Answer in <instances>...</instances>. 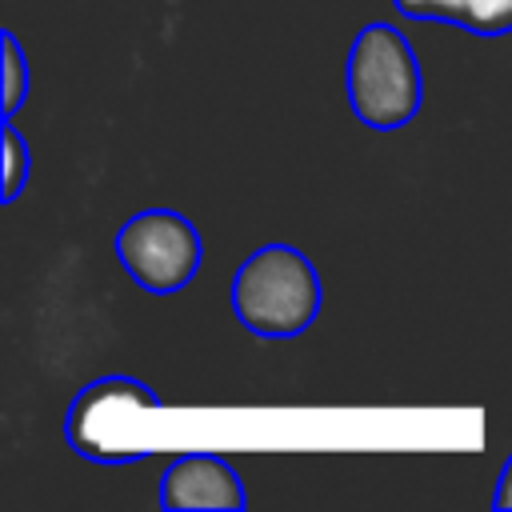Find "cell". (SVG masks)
Returning <instances> with one entry per match:
<instances>
[{
    "label": "cell",
    "instance_id": "obj_4",
    "mask_svg": "<svg viewBox=\"0 0 512 512\" xmlns=\"http://www.w3.org/2000/svg\"><path fill=\"white\" fill-rule=\"evenodd\" d=\"M116 260L144 292L172 296L200 272L204 244L188 216L172 208H144L120 224Z\"/></svg>",
    "mask_w": 512,
    "mask_h": 512
},
{
    "label": "cell",
    "instance_id": "obj_8",
    "mask_svg": "<svg viewBox=\"0 0 512 512\" xmlns=\"http://www.w3.org/2000/svg\"><path fill=\"white\" fill-rule=\"evenodd\" d=\"M28 176V144L24 136L12 128V120L4 124V200H16Z\"/></svg>",
    "mask_w": 512,
    "mask_h": 512
},
{
    "label": "cell",
    "instance_id": "obj_3",
    "mask_svg": "<svg viewBox=\"0 0 512 512\" xmlns=\"http://www.w3.org/2000/svg\"><path fill=\"white\" fill-rule=\"evenodd\" d=\"M160 408V396L148 392L136 376H104L76 392L64 432L68 444L96 464H132L148 456V444L136 436V412Z\"/></svg>",
    "mask_w": 512,
    "mask_h": 512
},
{
    "label": "cell",
    "instance_id": "obj_1",
    "mask_svg": "<svg viewBox=\"0 0 512 512\" xmlns=\"http://www.w3.org/2000/svg\"><path fill=\"white\" fill-rule=\"evenodd\" d=\"M324 288L312 260L292 244L256 248L232 276V312L236 320L268 340L300 336L320 312Z\"/></svg>",
    "mask_w": 512,
    "mask_h": 512
},
{
    "label": "cell",
    "instance_id": "obj_9",
    "mask_svg": "<svg viewBox=\"0 0 512 512\" xmlns=\"http://www.w3.org/2000/svg\"><path fill=\"white\" fill-rule=\"evenodd\" d=\"M492 508H500V512L512 508V456L500 468V480H496V492H492Z\"/></svg>",
    "mask_w": 512,
    "mask_h": 512
},
{
    "label": "cell",
    "instance_id": "obj_6",
    "mask_svg": "<svg viewBox=\"0 0 512 512\" xmlns=\"http://www.w3.org/2000/svg\"><path fill=\"white\" fill-rule=\"evenodd\" d=\"M408 20H444L472 36L512 32V0H392Z\"/></svg>",
    "mask_w": 512,
    "mask_h": 512
},
{
    "label": "cell",
    "instance_id": "obj_5",
    "mask_svg": "<svg viewBox=\"0 0 512 512\" xmlns=\"http://www.w3.org/2000/svg\"><path fill=\"white\" fill-rule=\"evenodd\" d=\"M160 504L164 508H224L240 512L248 504L236 468L212 452H184L160 476Z\"/></svg>",
    "mask_w": 512,
    "mask_h": 512
},
{
    "label": "cell",
    "instance_id": "obj_2",
    "mask_svg": "<svg viewBox=\"0 0 512 512\" xmlns=\"http://www.w3.org/2000/svg\"><path fill=\"white\" fill-rule=\"evenodd\" d=\"M344 88L364 128H376V132L404 128L424 104L420 60L404 40V32H396L384 20L364 24L348 48Z\"/></svg>",
    "mask_w": 512,
    "mask_h": 512
},
{
    "label": "cell",
    "instance_id": "obj_7",
    "mask_svg": "<svg viewBox=\"0 0 512 512\" xmlns=\"http://www.w3.org/2000/svg\"><path fill=\"white\" fill-rule=\"evenodd\" d=\"M0 52H4V120H12L28 92V64H24V52L12 32L0 36Z\"/></svg>",
    "mask_w": 512,
    "mask_h": 512
}]
</instances>
